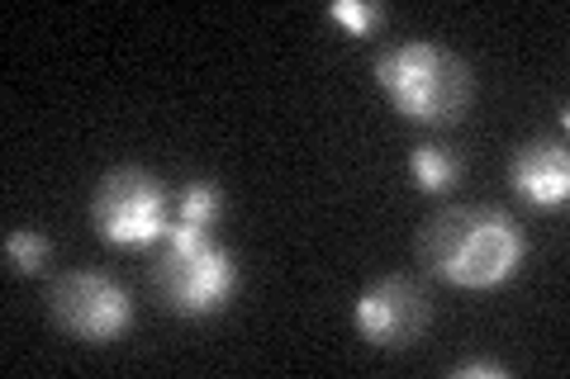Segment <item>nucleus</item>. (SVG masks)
I'll return each instance as SVG.
<instances>
[{
    "mask_svg": "<svg viewBox=\"0 0 570 379\" xmlns=\"http://www.w3.org/2000/svg\"><path fill=\"white\" fill-rule=\"evenodd\" d=\"M528 238L494 205H452L419 228V261L456 290H494L523 270Z\"/></svg>",
    "mask_w": 570,
    "mask_h": 379,
    "instance_id": "f257e3e1",
    "label": "nucleus"
},
{
    "mask_svg": "<svg viewBox=\"0 0 570 379\" xmlns=\"http://www.w3.org/2000/svg\"><path fill=\"white\" fill-rule=\"evenodd\" d=\"M376 81L390 104L414 123H456L475 100V71L452 48L409 39L376 58Z\"/></svg>",
    "mask_w": 570,
    "mask_h": 379,
    "instance_id": "f03ea898",
    "label": "nucleus"
},
{
    "mask_svg": "<svg viewBox=\"0 0 570 379\" xmlns=\"http://www.w3.org/2000/svg\"><path fill=\"white\" fill-rule=\"evenodd\" d=\"M153 290L171 313L205 318V313H219L234 299L238 266L205 228L171 223L163 238V251L153 261Z\"/></svg>",
    "mask_w": 570,
    "mask_h": 379,
    "instance_id": "7ed1b4c3",
    "label": "nucleus"
},
{
    "mask_svg": "<svg viewBox=\"0 0 570 379\" xmlns=\"http://www.w3.org/2000/svg\"><path fill=\"white\" fill-rule=\"evenodd\" d=\"M91 223L115 247H148L163 242L171 228V195L153 171L142 167H110L96 180Z\"/></svg>",
    "mask_w": 570,
    "mask_h": 379,
    "instance_id": "20e7f679",
    "label": "nucleus"
},
{
    "mask_svg": "<svg viewBox=\"0 0 570 379\" xmlns=\"http://www.w3.org/2000/svg\"><path fill=\"white\" fill-rule=\"evenodd\" d=\"M48 303V318L58 322L67 337L77 341H115L124 328L134 322V303L124 295V285L105 270H62V276L48 280L43 290Z\"/></svg>",
    "mask_w": 570,
    "mask_h": 379,
    "instance_id": "39448f33",
    "label": "nucleus"
},
{
    "mask_svg": "<svg viewBox=\"0 0 570 379\" xmlns=\"http://www.w3.org/2000/svg\"><path fill=\"white\" fill-rule=\"evenodd\" d=\"M352 322H356V332L381 351L414 347L428 328V295L409 276H385L371 285L366 295H356Z\"/></svg>",
    "mask_w": 570,
    "mask_h": 379,
    "instance_id": "423d86ee",
    "label": "nucleus"
},
{
    "mask_svg": "<svg viewBox=\"0 0 570 379\" xmlns=\"http://www.w3.org/2000/svg\"><path fill=\"white\" fill-rule=\"evenodd\" d=\"M509 180L532 209H557L570 195V157L557 138H532L509 161Z\"/></svg>",
    "mask_w": 570,
    "mask_h": 379,
    "instance_id": "0eeeda50",
    "label": "nucleus"
},
{
    "mask_svg": "<svg viewBox=\"0 0 570 379\" xmlns=\"http://www.w3.org/2000/svg\"><path fill=\"white\" fill-rule=\"evenodd\" d=\"M409 176L419 180L423 195H448L461 180V157L452 148H442V142H419L409 152Z\"/></svg>",
    "mask_w": 570,
    "mask_h": 379,
    "instance_id": "6e6552de",
    "label": "nucleus"
},
{
    "mask_svg": "<svg viewBox=\"0 0 570 379\" xmlns=\"http://www.w3.org/2000/svg\"><path fill=\"white\" fill-rule=\"evenodd\" d=\"M219 209H224V190L219 180H190L181 190V200H176V223H190V228H214L219 223Z\"/></svg>",
    "mask_w": 570,
    "mask_h": 379,
    "instance_id": "1a4fd4ad",
    "label": "nucleus"
},
{
    "mask_svg": "<svg viewBox=\"0 0 570 379\" xmlns=\"http://www.w3.org/2000/svg\"><path fill=\"white\" fill-rule=\"evenodd\" d=\"M48 261V238L33 228H14L6 238V266L14 270V276H39Z\"/></svg>",
    "mask_w": 570,
    "mask_h": 379,
    "instance_id": "9d476101",
    "label": "nucleus"
},
{
    "mask_svg": "<svg viewBox=\"0 0 570 379\" xmlns=\"http://www.w3.org/2000/svg\"><path fill=\"white\" fill-rule=\"evenodd\" d=\"M328 14L352 33V39H371V29L381 24V6H371V0H333Z\"/></svg>",
    "mask_w": 570,
    "mask_h": 379,
    "instance_id": "9b49d317",
    "label": "nucleus"
},
{
    "mask_svg": "<svg viewBox=\"0 0 570 379\" xmlns=\"http://www.w3.org/2000/svg\"><path fill=\"white\" fill-rule=\"evenodd\" d=\"M452 379H509V370L499 360H461L452 366Z\"/></svg>",
    "mask_w": 570,
    "mask_h": 379,
    "instance_id": "f8f14e48",
    "label": "nucleus"
}]
</instances>
